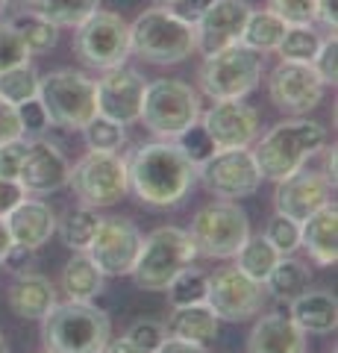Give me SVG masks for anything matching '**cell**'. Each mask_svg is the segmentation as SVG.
<instances>
[{
	"label": "cell",
	"instance_id": "1",
	"mask_svg": "<svg viewBox=\"0 0 338 353\" xmlns=\"http://www.w3.org/2000/svg\"><path fill=\"white\" fill-rule=\"evenodd\" d=\"M127 180L129 192L145 206L168 209L185 201L198 180V168L182 157L173 141L159 139L136 148V153L127 159Z\"/></svg>",
	"mask_w": 338,
	"mask_h": 353
},
{
	"label": "cell",
	"instance_id": "2",
	"mask_svg": "<svg viewBox=\"0 0 338 353\" xmlns=\"http://www.w3.org/2000/svg\"><path fill=\"white\" fill-rule=\"evenodd\" d=\"M326 148V130L318 121L309 118H288L271 127L265 136L256 141L253 159L259 165L262 180L279 183L291 176L294 171H300L312 157Z\"/></svg>",
	"mask_w": 338,
	"mask_h": 353
},
{
	"label": "cell",
	"instance_id": "3",
	"mask_svg": "<svg viewBox=\"0 0 338 353\" xmlns=\"http://www.w3.org/2000/svg\"><path fill=\"white\" fill-rule=\"evenodd\" d=\"M109 339V315L92 301H56L41 318V341L50 353H101Z\"/></svg>",
	"mask_w": 338,
	"mask_h": 353
},
{
	"label": "cell",
	"instance_id": "4",
	"mask_svg": "<svg viewBox=\"0 0 338 353\" xmlns=\"http://www.w3.org/2000/svg\"><path fill=\"white\" fill-rule=\"evenodd\" d=\"M198 53L194 24L173 15L168 6L145 9L129 24V57H138L150 65H180Z\"/></svg>",
	"mask_w": 338,
	"mask_h": 353
},
{
	"label": "cell",
	"instance_id": "5",
	"mask_svg": "<svg viewBox=\"0 0 338 353\" xmlns=\"http://www.w3.org/2000/svg\"><path fill=\"white\" fill-rule=\"evenodd\" d=\"M203 115L200 92L185 80H147L145 101H141L138 121L145 124L156 139L173 141L182 130L198 124Z\"/></svg>",
	"mask_w": 338,
	"mask_h": 353
},
{
	"label": "cell",
	"instance_id": "6",
	"mask_svg": "<svg viewBox=\"0 0 338 353\" xmlns=\"http://www.w3.org/2000/svg\"><path fill=\"white\" fill-rule=\"evenodd\" d=\"M194 256H198V250H194L189 230L159 227L150 236L141 239V250L129 277L145 292H165L168 283L177 277L185 265H191Z\"/></svg>",
	"mask_w": 338,
	"mask_h": 353
},
{
	"label": "cell",
	"instance_id": "7",
	"mask_svg": "<svg viewBox=\"0 0 338 353\" xmlns=\"http://www.w3.org/2000/svg\"><path fill=\"white\" fill-rule=\"evenodd\" d=\"M262 53L244 48L242 41L203 57L198 71L200 92L209 101H244L262 83Z\"/></svg>",
	"mask_w": 338,
	"mask_h": 353
},
{
	"label": "cell",
	"instance_id": "8",
	"mask_svg": "<svg viewBox=\"0 0 338 353\" xmlns=\"http://www.w3.org/2000/svg\"><path fill=\"white\" fill-rule=\"evenodd\" d=\"M39 101L45 106L50 124L59 130L77 132L97 115L94 80L74 68H59L39 77Z\"/></svg>",
	"mask_w": 338,
	"mask_h": 353
},
{
	"label": "cell",
	"instance_id": "9",
	"mask_svg": "<svg viewBox=\"0 0 338 353\" xmlns=\"http://www.w3.org/2000/svg\"><path fill=\"white\" fill-rule=\"evenodd\" d=\"M189 236L198 256L233 259L250 236V221L235 201H212L194 212Z\"/></svg>",
	"mask_w": 338,
	"mask_h": 353
},
{
	"label": "cell",
	"instance_id": "10",
	"mask_svg": "<svg viewBox=\"0 0 338 353\" xmlns=\"http://www.w3.org/2000/svg\"><path fill=\"white\" fill-rule=\"evenodd\" d=\"M68 185L83 201V206L103 209L121 203L129 192L127 159L118 153L89 150L68 174Z\"/></svg>",
	"mask_w": 338,
	"mask_h": 353
},
{
	"label": "cell",
	"instance_id": "11",
	"mask_svg": "<svg viewBox=\"0 0 338 353\" xmlns=\"http://www.w3.org/2000/svg\"><path fill=\"white\" fill-rule=\"evenodd\" d=\"M74 53L97 71H109L129 59V24L118 12L97 9L77 27Z\"/></svg>",
	"mask_w": 338,
	"mask_h": 353
},
{
	"label": "cell",
	"instance_id": "12",
	"mask_svg": "<svg viewBox=\"0 0 338 353\" xmlns=\"http://www.w3.org/2000/svg\"><path fill=\"white\" fill-rule=\"evenodd\" d=\"M198 180L218 201H242V197L259 192L262 174L253 159V150L233 148V150H215L198 168Z\"/></svg>",
	"mask_w": 338,
	"mask_h": 353
},
{
	"label": "cell",
	"instance_id": "13",
	"mask_svg": "<svg viewBox=\"0 0 338 353\" xmlns=\"http://www.w3.org/2000/svg\"><path fill=\"white\" fill-rule=\"evenodd\" d=\"M265 285L250 280L247 274H242L235 265L215 271L209 277V289H206V306L218 315V321H247L256 318L265 306Z\"/></svg>",
	"mask_w": 338,
	"mask_h": 353
},
{
	"label": "cell",
	"instance_id": "14",
	"mask_svg": "<svg viewBox=\"0 0 338 353\" xmlns=\"http://www.w3.org/2000/svg\"><path fill=\"white\" fill-rule=\"evenodd\" d=\"M138 227L129 218H101L97 233L89 245V256L103 277H129L141 250Z\"/></svg>",
	"mask_w": 338,
	"mask_h": 353
},
{
	"label": "cell",
	"instance_id": "15",
	"mask_svg": "<svg viewBox=\"0 0 338 353\" xmlns=\"http://www.w3.org/2000/svg\"><path fill=\"white\" fill-rule=\"evenodd\" d=\"M324 83L318 80L312 65L300 62H279L268 77V94L279 112L291 118L312 112L324 101Z\"/></svg>",
	"mask_w": 338,
	"mask_h": 353
},
{
	"label": "cell",
	"instance_id": "16",
	"mask_svg": "<svg viewBox=\"0 0 338 353\" xmlns=\"http://www.w3.org/2000/svg\"><path fill=\"white\" fill-rule=\"evenodd\" d=\"M147 80L136 68L118 65V68L103 71V77L94 83V101L97 115L112 118L118 124H136L141 115V101H145Z\"/></svg>",
	"mask_w": 338,
	"mask_h": 353
},
{
	"label": "cell",
	"instance_id": "17",
	"mask_svg": "<svg viewBox=\"0 0 338 353\" xmlns=\"http://www.w3.org/2000/svg\"><path fill=\"white\" fill-rule=\"evenodd\" d=\"M250 12H253V6L247 0H212L206 12L194 21L198 53L209 57V53H218L230 44H238Z\"/></svg>",
	"mask_w": 338,
	"mask_h": 353
},
{
	"label": "cell",
	"instance_id": "18",
	"mask_svg": "<svg viewBox=\"0 0 338 353\" xmlns=\"http://www.w3.org/2000/svg\"><path fill=\"white\" fill-rule=\"evenodd\" d=\"M200 124L218 150H233L253 145L262 121L256 109L244 101H212V106L200 115Z\"/></svg>",
	"mask_w": 338,
	"mask_h": 353
},
{
	"label": "cell",
	"instance_id": "19",
	"mask_svg": "<svg viewBox=\"0 0 338 353\" xmlns=\"http://www.w3.org/2000/svg\"><path fill=\"white\" fill-rule=\"evenodd\" d=\"M332 189L335 185L326 180L324 171H309L306 165H303L300 171H294L291 176L277 183L274 206L279 215L303 224L312 212H318L321 206L332 203Z\"/></svg>",
	"mask_w": 338,
	"mask_h": 353
},
{
	"label": "cell",
	"instance_id": "20",
	"mask_svg": "<svg viewBox=\"0 0 338 353\" xmlns=\"http://www.w3.org/2000/svg\"><path fill=\"white\" fill-rule=\"evenodd\" d=\"M68 174H71V165L53 141L32 139L18 183L24 185L27 194H50L68 185Z\"/></svg>",
	"mask_w": 338,
	"mask_h": 353
},
{
	"label": "cell",
	"instance_id": "21",
	"mask_svg": "<svg viewBox=\"0 0 338 353\" xmlns=\"http://www.w3.org/2000/svg\"><path fill=\"white\" fill-rule=\"evenodd\" d=\"M247 353H306V333L288 312H268L247 336Z\"/></svg>",
	"mask_w": 338,
	"mask_h": 353
},
{
	"label": "cell",
	"instance_id": "22",
	"mask_svg": "<svg viewBox=\"0 0 338 353\" xmlns=\"http://www.w3.org/2000/svg\"><path fill=\"white\" fill-rule=\"evenodd\" d=\"M56 212L45 203V201H30L24 197L12 212L6 215V227H9V236H12V245L21 248H30V250H39L45 248L50 236L56 233Z\"/></svg>",
	"mask_w": 338,
	"mask_h": 353
},
{
	"label": "cell",
	"instance_id": "23",
	"mask_svg": "<svg viewBox=\"0 0 338 353\" xmlns=\"http://www.w3.org/2000/svg\"><path fill=\"white\" fill-rule=\"evenodd\" d=\"M300 248L318 265H324V268H330V265L338 262V209H335V203L321 206L318 212H312L300 224Z\"/></svg>",
	"mask_w": 338,
	"mask_h": 353
},
{
	"label": "cell",
	"instance_id": "24",
	"mask_svg": "<svg viewBox=\"0 0 338 353\" xmlns=\"http://www.w3.org/2000/svg\"><path fill=\"white\" fill-rule=\"evenodd\" d=\"M56 306V285L41 274H21L9 289V309L24 321H41Z\"/></svg>",
	"mask_w": 338,
	"mask_h": 353
},
{
	"label": "cell",
	"instance_id": "25",
	"mask_svg": "<svg viewBox=\"0 0 338 353\" xmlns=\"http://www.w3.org/2000/svg\"><path fill=\"white\" fill-rule=\"evenodd\" d=\"M288 315L294 318L303 333H315V336H326L338 327V301L330 292H303L291 301Z\"/></svg>",
	"mask_w": 338,
	"mask_h": 353
},
{
	"label": "cell",
	"instance_id": "26",
	"mask_svg": "<svg viewBox=\"0 0 338 353\" xmlns=\"http://www.w3.org/2000/svg\"><path fill=\"white\" fill-rule=\"evenodd\" d=\"M165 333L171 339L182 341H198L206 345L218 336V315L206 303H191V306H173V312L165 324Z\"/></svg>",
	"mask_w": 338,
	"mask_h": 353
},
{
	"label": "cell",
	"instance_id": "27",
	"mask_svg": "<svg viewBox=\"0 0 338 353\" xmlns=\"http://www.w3.org/2000/svg\"><path fill=\"white\" fill-rule=\"evenodd\" d=\"M106 277L97 271V265L85 250L74 253L62 268V292L68 294V301H94L103 292Z\"/></svg>",
	"mask_w": 338,
	"mask_h": 353
},
{
	"label": "cell",
	"instance_id": "28",
	"mask_svg": "<svg viewBox=\"0 0 338 353\" xmlns=\"http://www.w3.org/2000/svg\"><path fill=\"white\" fill-rule=\"evenodd\" d=\"M6 24L18 32V39L27 44L30 57H39V53H47L56 48L59 41V27L50 24L47 18H41L36 9H24L21 6L15 15L6 18Z\"/></svg>",
	"mask_w": 338,
	"mask_h": 353
},
{
	"label": "cell",
	"instance_id": "29",
	"mask_svg": "<svg viewBox=\"0 0 338 353\" xmlns=\"http://www.w3.org/2000/svg\"><path fill=\"white\" fill-rule=\"evenodd\" d=\"M288 24L282 21L279 15H274L271 9H253L244 24V32H242V44L256 53H274L277 44L282 41V36H286Z\"/></svg>",
	"mask_w": 338,
	"mask_h": 353
},
{
	"label": "cell",
	"instance_id": "30",
	"mask_svg": "<svg viewBox=\"0 0 338 353\" xmlns=\"http://www.w3.org/2000/svg\"><path fill=\"white\" fill-rule=\"evenodd\" d=\"M306 289H309V268H306V262H300L294 256H279L274 271L265 280V292L271 297H277V301H288V303Z\"/></svg>",
	"mask_w": 338,
	"mask_h": 353
},
{
	"label": "cell",
	"instance_id": "31",
	"mask_svg": "<svg viewBox=\"0 0 338 353\" xmlns=\"http://www.w3.org/2000/svg\"><path fill=\"white\" fill-rule=\"evenodd\" d=\"M233 259H235L238 271L247 274L250 280H256V283L265 285L268 274L274 271V265L279 262V253H277V248L271 245L265 236H247V241L238 248V253Z\"/></svg>",
	"mask_w": 338,
	"mask_h": 353
},
{
	"label": "cell",
	"instance_id": "32",
	"mask_svg": "<svg viewBox=\"0 0 338 353\" xmlns=\"http://www.w3.org/2000/svg\"><path fill=\"white\" fill-rule=\"evenodd\" d=\"M41 18H47L50 24L74 27L77 30L89 15H94L101 9V0H32L30 3Z\"/></svg>",
	"mask_w": 338,
	"mask_h": 353
},
{
	"label": "cell",
	"instance_id": "33",
	"mask_svg": "<svg viewBox=\"0 0 338 353\" xmlns=\"http://www.w3.org/2000/svg\"><path fill=\"white\" fill-rule=\"evenodd\" d=\"M324 44V36L312 24L303 27H288L282 41L277 44V53L282 62H300V65H312V59L318 57Z\"/></svg>",
	"mask_w": 338,
	"mask_h": 353
},
{
	"label": "cell",
	"instance_id": "34",
	"mask_svg": "<svg viewBox=\"0 0 338 353\" xmlns=\"http://www.w3.org/2000/svg\"><path fill=\"white\" fill-rule=\"evenodd\" d=\"M97 224H101L97 209L80 206V209H74V212L65 215V221H62V224H56V230L62 236V245L71 248L74 253H80V250H89L92 239L97 233Z\"/></svg>",
	"mask_w": 338,
	"mask_h": 353
},
{
	"label": "cell",
	"instance_id": "35",
	"mask_svg": "<svg viewBox=\"0 0 338 353\" xmlns=\"http://www.w3.org/2000/svg\"><path fill=\"white\" fill-rule=\"evenodd\" d=\"M0 97L12 106H21L39 97V74L30 62L15 65V68L0 71Z\"/></svg>",
	"mask_w": 338,
	"mask_h": 353
},
{
	"label": "cell",
	"instance_id": "36",
	"mask_svg": "<svg viewBox=\"0 0 338 353\" xmlns=\"http://www.w3.org/2000/svg\"><path fill=\"white\" fill-rule=\"evenodd\" d=\"M206 289H209V274L185 265L177 277L168 283L165 292L171 306H191V303H206Z\"/></svg>",
	"mask_w": 338,
	"mask_h": 353
},
{
	"label": "cell",
	"instance_id": "37",
	"mask_svg": "<svg viewBox=\"0 0 338 353\" xmlns=\"http://www.w3.org/2000/svg\"><path fill=\"white\" fill-rule=\"evenodd\" d=\"M83 136H85V145L89 150H101V153H118L127 141V127L118 124L112 118H103V115H94L89 124L83 127Z\"/></svg>",
	"mask_w": 338,
	"mask_h": 353
},
{
	"label": "cell",
	"instance_id": "38",
	"mask_svg": "<svg viewBox=\"0 0 338 353\" xmlns=\"http://www.w3.org/2000/svg\"><path fill=\"white\" fill-rule=\"evenodd\" d=\"M173 145H177L180 150H182V157L189 159L194 168H200V165L212 157V153L218 150L215 145H212V139H209V132L203 130V124L198 121V124H191L189 130H182L177 139H173Z\"/></svg>",
	"mask_w": 338,
	"mask_h": 353
},
{
	"label": "cell",
	"instance_id": "39",
	"mask_svg": "<svg viewBox=\"0 0 338 353\" xmlns=\"http://www.w3.org/2000/svg\"><path fill=\"white\" fill-rule=\"evenodd\" d=\"M265 239L277 248L279 256H291V253L300 248V224H297V221H291V218H286V215H279V212H277L274 218L268 221Z\"/></svg>",
	"mask_w": 338,
	"mask_h": 353
},
{
	"label": "cell",
	"instance_id": "40",
	"mask_svg": "<svg viewBox=\"0 0 338 353\" xmlns=\"http://www.w3.org/2000/svg\"><path fill=\"white\" fill-rule=\"evenodd\" d=\"M268 9L288 27H303L315 21V0H268Z\"/></svg>",
	"mask_w": 338,
	"mask_h": 353
},
{
	"label": "cell",
	"instance_id": "41",
	"mask_svg": "<svg viewBox=\"0 0 338 353\" xmlns=\"http://www.w3.org/2000/svg\"><path fill=\"white\" fill-rule=\"evenodd\" d=\"M24 62H30L27 44L21 41L18 32L3 21V24H0V71L15 68V65H24Z\"/></svg>",
	"mask_w": 338,
	"mask_h": 353
},
{
	"label": "cell",
	"instance_id": "42",
	"mask_svg": "<svg viewBox=\"0 0 338 353\" xmlns=\"http://www.w3.org/2000/svg\"><path fill=\"white\" fill-rule=\"evenodd\" d=\"M18 121H21V130H24V139H41L50 130V118L39 97L18 106Z\"/></svg>",
	"mask_w": 338,
	"mask_h": 353
},
{
	"label": "cell",
	"instance_id": "43",
	"mask_svg": "<svg viewBox=\"0 0 338 353\" xmlns=\"http://www.w3.org/2000/svg\"><path fill=\"white\" fill-rule=\"evenodd\" d=\"M165 324L162 321H150V318H145V321H136L133 327L127 330V339L133 341V345L141 350V353H154L162 341H165Z\"/></svg>",
	"mask_w": 338,
	"mask_h": 353
},
{
	"label": "cell",
	"instance_id": "44",
	"mask_svg": "<svg viewBox=\"0 0 338 353\" xmlns=\"http://www.w3.org/2000/svg\"><path fill=\"white\" fill-rule=\"evenodd\" d=\"M312 68H315V74H318V80L324 85H335L338 83V41H335V32L324 39L318 57L312 59Z\"/></svg>",
	"mask_w": 338,
	"mask_h": 353
},
{
	"label": "cell",
	"instance_id": "45",
	"mask_svg": "<svg viewBox=\"0 0 338 353\" xmlns=\"http://www.w3.org/2000/svg\"><path fill=\"white\" fill-rule=\"evenodd\" d=\"M27 148H30V139H12L6 145H0V176L3 180H18L21 168H24V159H27Z\"/></svg>",
	"mask_w": 338,
	"mask_h": 353
},
{
	"label": "cell",
	"instance_id": "46",
	"mask_svg": "<svg viewBox=\"0 0 338 353\" xmlns=\"http://www.w3.org/2000/svg\"><path fill=\"white\" fill-rule=\"evenodd\" d=\"M32 259H36V250L21 248V245H12V248L6 250V256L0 259V265H3L9 274L21 277V274H30V271H32Z\"/></svg>",
	"mask_w": 338,
	"mask_h": 353
},
{
	"label": "cell",
	"instance_id": "47",
	"mask_svg": "<svg viewBox=\"0 0 338 353\" xmlns=\"http://www.w3.org/2000/svg\"><path fill=\"white\" fill-rule=\"evenodd\" d=\"M12 139H24V130H21V121H18V106L6 103L0 97V145Z\"/></svg>",
	"mask_w": 338,
	"mask_h": 353
},
{
	"label": "cell",
	"instance_id": "48",
	"mask_svg": "<svg viewBox=\"0 0 338 353\" xmlns=\"http://www.w3.org/2000/svg\"><path fill=\"white\" fill-rule=\"evenodd\" d=\"M24 197H27V192L18 180H3V176H0V218H6Z\"/></svg>",
	"mask_w": 338,
	"mask_h": 353
},
{
	"label": "cell",
	"instance_id": "49",
	"mask_svg": "<svg viewBox=\"0 0 338 353\" xmlns=\"http://www.w3.org/2000/svg\"><path fill=\"white\" fill-rule=\"evenodd\" d=\"M315 21L324 27L335 32L338 27V0H315Z\"/></svg>",
	"mask_w": 338,
	"mask_h": 353
},
{
	"label": "cell",
	"instance_id": "50",
	"mask_svg": "<svg viewBox=\"0 0 338 353\" xmlns=\"http://www.w3.org/2000/svg\"><path fill=\"white\" fill-rule=\"evenodd\" d=\"M212 0H177L173 6H168L173 15H180L182 21H189V24H194L203 12H206V6H209Z\"/></svg>",
	"mask_w": 338,
	"mask_h": 353
},
{
	"label": "cell",
	"instance_id": "51",
	"mask_svg": "<svg viewBox=\"0 0 338 353\" xmlns=\"http://www.w3.org/2000/svg\"><path fill=\"white\" fill-rule=\"evenodd\" d=\"M154 353H206V347L198 345V341H182V339L165 336V341H162Z\"/></svg>",
	"mask_w": 338,
	"mask_h": 353
},
{
	"label": "cell",
	"instance_id": "52",
	"mask_svg": "<svg viewBox=\"0 0 338 353\" xmlns=\"http://www.w3.org/2000/svg\"><path fill=\"white\" fill-rule=\"evenodd\" d=\"M103 353H141V350L124 336V339H109L106 347H103Z\"/></svg>",
	"mask_w": 338,
	"mask_h": 353
},
{
	"label": "cell",
	"instance_id": "53",
	"mask_svg": "<svg viewBox=\"0 0 338 353\" xmlns=\"http://www.w3.org/2000/svg\"><path fill=\"white\" fill-rule=\"evenodd\" d=\"M321 153H324V176L335 185V145L332 148H324Z\"/></svg>",
	"mask_w": 338,
	"mask_h": 353
},
{
	"label": "cell",
	"instance_id": "54",
	"mask_svg": "<svg viewBox=\"0 0 338 353\" xmlns=\"http://www.w3.org/2000/svg\"><path fill=\"white\" fill-rule=\"evenodd\" d=\"M12 248V236H9V227H6V218H0V259L6 256V250Z\"/></svg>",
	"mask_w": 338,
	"mask_h": 353
},
{
	"label": "cell",
	"instance_id": "55",
	"mask_svg": "<svg viewBox=\"0 0 338 353\" xmlns=\"http://www.w3.org/2000/svg\"><path fill=\"white\" fill-rule=\"evenodd\" d=\"M154 3H156V6H173L177 0H154Z\"/></svg>",
	"mask_w": 338,
	"mask_h": 353
},
{
	"label": "cell",
	"instance_id": "56",
	"mask_svg": "<svg viewBox=\"0 0 338 353\" xmlns=\"http://www.w3.org/2000/svg\"><path fill=\"white\" fill-rule=\"evenodd\" d=\"M0 353H9V347H6V339H3V333H0Z\"/></svg>",
	"mask_w": 338,
	"mask_h": 353
},
{
	"label": "cell",
	"instance_id": "57",
	"mask_svg": "<svg viewBox=\"0 0 338 353\" xmlns=\"http://www.w3.org/2000/svg\"><path fill=\"white\" fill-rule=\"evenodd\" d=\"M6 3H18V6H30L32 0H6Z\"/></svg>",
	"mask_w": 338,
	"mask_h": 353
},
{
	"label": "cell",
	"instance_id": "58",
	"mask_svg": "<svg viewBox=\"0 0 338 353\" xmlns=\"http://www.w3.org/2000/svg\"><path fill=\"white\" fill-rule=\"evenodd\" d=\"M6 6H9V3H6V0H0V15H3V12H6Z\"/></svg>",
	"mask_w": 338,
	"mask_h": 353
},
{
	"label": "cell",
	"instance_id": "59",
	"mask_svg": "<svg viewBox=\"0 0 338 353\" xmlns=\"http://www.w3.org/2000/svg\"><path fill=\"white\" fill-rule=\"evenodd\" d=\"M39 353H50V350H39Z\"/></svg>",
	"mask_w": 338,
	"mask_h": 353
},
{
	"label": "cell",
	"instance_id": "60",
	"mask_svg": "<svg viewBox=\"0 0 338 353\" xmlns=\"http://www.w3.org/2000/svg\"><path fill=\"white\" fill-rule=\"evenodd\" d=\"M101 353H103V350H101Z\"/></svg>",
	"mask_w": 338,
	"mask_h": 353
}]
</instances>
